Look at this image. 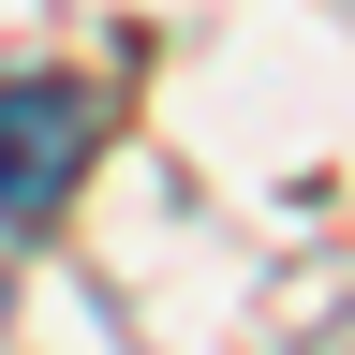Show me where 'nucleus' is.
Here are the masks:
<instances>
[{"label": "nucleus", "instance_id": "f257e3e1", "mask_svg": "<svg viewBox=\"0 0 355 355\" xmlns=\"http://www.w3.org/2000/svg\"><path fill=\"white\" fill-rule=\"evenodd\" d=\"M74 163H89V104H74L60 74H0V222H15V237L60 207Z\"/></svg>", "mask_w": 355, "mask_h": 355}]
</instances>
